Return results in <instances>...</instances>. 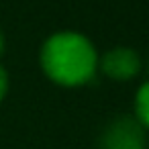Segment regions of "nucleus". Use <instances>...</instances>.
Here are the masks:
<instances>
[{
	"instance_id": "obj_4",
	"label": "nucleus",
	"mask_w": 149,
	"mask_h": 149,
	"mask_svg": "<svg viewBox=\"0 0 149 149\" xmlns=\"http://www.w3.org/2000/svg\"><path fill=\"white\" fill-rule=\"evenodd\" d=\"M135 118L143 129H149V80L139 88L135 96Z\"/></svg>"
},
{
	"instance_id": "obj_5",
	"label": "nucleus",
	"mask_w": 149,
	"mask_h": 149,
	"mask_svg": "<svg viewBox=\"0 0 149 149\" xmlns=\"http://www.w3.org/2000/svg\"><path fill=\"white\" fill-rule=\"evenodd\" d=\"M6 92H8V74H6V70L2 65H0V102L4 100Z\"/></svg>"
},
{
	"instance_id": "obj_3",
	"label": "nucleus",
	"mask_w": 149,
	"mask_h": 149,
	"mask_svg": "<svg viewBox=\"0 0 149 149\" xmlns=\"http://www.w3.org/2000/svg\"><path fill=\"white\" fill-rule=\"evenodd\" d=\"M98 65L110 80L127 82L133 76H137V72L141 70V59H139L137 51H133L129 47H114L102 55Z\"/></svg>"
},
{
	"instance_id": "obj_6",
	"label": "nucleus",
	"mask_w": 149,
	"mask_h": 149,
	"mask_svg": "<svg viewBox=\"0 0 149 149\" xmlns=\"http://www.w3.org/2000/svg\"><path fill=\"white\" fill-rule=\"evenodd\" d=\"M4 53V35H2V31H0V55Z\"/></svg>"
},
{
	"instance_id": "obj_1",
	"label": "nucleus",
	"mask_w": 149,
	"mask_h": 149,
	"mask_svg": "<svg viewBox=\"0 0 149 149\" xmlns=\"http://www.w3.org/2000/svg\"><path fill=\"white\" fill-rule=\"evenodd\" d=\"M41 68L59 86H82L98 68L94 45L80 33L63 31L51 35L41 47Z\"/></svg>"
},
{
	"instance_id": "obj_2",
	"label": "nucleus",
	"mask_w": 149,
	"mask_h": 149,
	"mask_svg": "<svg viewBox=\"0 0 149 149\" xmlns=\"http://www.w3.org/2000/svg\"><path fill=\"white\" fill-rule=\"evenodd\" d=\"M100 149H145V129L137 118L120 116L104 129Z\"/></svg>"
}]
</instances>
